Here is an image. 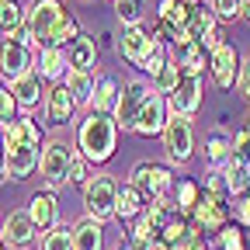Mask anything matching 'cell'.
Here are the masks:
<instances>
[{
  "label": "cell",
  "instance_id": "9",
  "mask_svg": "<svg viewBox=\"0 0 250 250\" xmlns=\"http://www.w3.org/2000/svg\"><path fill=\"white\" fill-rule=\"evenodd\" d=\"M70 160H73V149L66 143H45L42 149V164H39V174L45 177L49 191H56L59 184H66V174H70Z\"/></svg>",
  "mask_w": 250,
  "mask_h": 250
},
{
  "label": "cell",
  "instance_id": "31",
  "mask_svg": "<svg viewBox=\"0 0 250 250\" xmlns=\"http://www.w3.org/2000/svg\"><path fill=\"white\" fill-rule=\"evenodd\" d=\"M181 77H184V73H181V66H177V62L170 59L167 66H164L160 73L153 77V90H156V94H164V98H170V94L177 90V83H181Z\"/></svg>",
  "mask_w": 250,
  "mask_h": 250
},
{
  "label": "cell",
  "instance_id": "2",
  "mask_svg": "<svg viewBox=\"0 0 250 250\" xmlns=\"http://www.w3.org/2000/svg\"><path fill=\"white\" fill-rule=\"evenodd\" d=\"M77 146L80 153L87 156L90 164H108L115 156V146H118V125L111 115H101V111H90L80 129H77Z\"/></svg>",
  "mask_w": 250,
  "mask_h": 250
},
{
  "label": "cell",
  "instance_id": "35",
  "mask_svg": "<svg viewBox=\"0 0 250 250\" xmlns=\"http://www.w3.org/2000/svg\"><path fill=\"white\" fill-rule=\"evenodd\" d=\"M215 21H236L243 14V0H208Z\"/></svg>",
  "mask_w": 250,
  "mask_h": 250
},
{
  "label": "cell",
  "instance_id": "29",
  "mask_svg": "<svg viewBox=\"0 0 250 250\" xmlns=\"http://www.w3.org/2000/svg\"><path fill=\"white\" fill-rule=\"evenodd\" d=\"M219 170L226 174V184H229V195H233V198L250 191V167H247V164H240V160H229L226 167H219Z\"/></svg>",
  "mask_w": 250,
  "mask_h": 250
},
{
  "label": "cell",
  "instance_id": "4",
  "mask_svg": "<svg viewBox=\"0 0 250 250\" xmlns=\"http://www.w3.org/2000/svg\"><path fill=\"white\" fill-rule=\"evenodd\" d=\"M118 177L115 174H94L83 184V208L87 219H98V223H108L115 219V205H118Z\"/></svg>",
  "mask_w": 250,
  "mask_h": 250
},
{
  "label": "cell",
  "instance_id": "49",
  "mask_svg": "<svg viewBox=\"0 0 250 250\" xmlns=\"http://www.w3.org/2000/svg\"><path fill=\"white\" fill-rule=\"evenodd\" d=\"M0 250H7V243H4V240H0Z\"/></svg>",
  "mask_w": 250,
  "mask_h": 250
},
{
  "label": "cell",
  "instance_id": "51",
  "mask_svg": "<svg viewBox=\"0 0 250 250\" xmlns=\"http://www.w3.org/2000/svg\"><path fill=\"white\" fill-rule=\"evenodd\" d=\"M247 195H250V191H247Z\"/></svg>",
  "mask_w": 250,
  "mask_h": 250
},
{
  "label": "cell",
  "instance_id": "32",
  "mask_svg": "<svg viewBox=\"0 0 250 250\" xmlns=\"http://www.w3.org/2000/svg\"><path fill=\"white\" fill-rule=\"evenodd\" d=\"M42 250H73V229L56 223L45 236H42Z\"/></svg>",
  "mask_w": 250,
  "mask_h": 250
},
{
  "label": "cell",
  "instance_id": "37",
  "mask_svg": "<svg viewBox=\"0 0 250 250\" xmlns=\"http://www.w3.org/2000/svg\"><path fill=\"white\" fill-rule=\"evenodd\" d=\"M202 188H205V195H215V198H233L223 170H208V174H205V181H202Z\"/></svg>",
  "mask_w": 250,
  "mask_h": 250
},
{
  "label": "cell",
  "instance_id": "50",
  "mask_svg": "<svg viewBox=\"0 0 250 250\" xmlns=\"http://www.w3.org/2000/svg\"><path fill=\"white\" fill-rule=\"evenodd\" d=\"M0 229H4V223H0Z\"/></svg>",
  "mask_w": 250,
  "mask_h": 250
},
{
  "label": "cell",
  "instance_id": "16",
  "mask_svg": "<svg viewBox=\"0 0 250 250\" xmlns=\"http://www.w3.org/2000/svg\"><path fill=\"white\" fill-rule=\"evenodd\" d=\"M170 59L181 66L184 77H202L208 70V52H205L202 42H184V45L170 49Z\"/></svg>",
  "mask_w": 250,
  "mask_h": 250
},
{
  "label": "cell",
  "instance_id": "21",
  "mask_svg": "<svg viewBox=\"0 0 250 250\" xmlns=\"http://www.w3.org/2000/svg\"><path fill=\"white\" fill-rule=\"evenodd\" d=\"M118 98H122V83L115 77H98V83H94V111H101V115H115L118 108Z\"/></svg>",
  "mask_w": 250,
  "mask_h": 250
},
{
  "label": "cell",
  "instance_id": "48",
  "mask_svg": "<svg viewBox=\"0 0 250 250\" xmlns=\"http://www.w3.org/2000/svg\"><path fill=\"white\" fill-rule=\"evenodd\" d=\"M0 146H4V125H0Z\"/></svg>",
  "mask_w": 250,
  "mask_h": 250
},
{
  "label": "cell",
  "instance_id": "36",
  "mask_svg": "<svg viewBox=\"0 0 250 250\" xmlns=\"http://www.w3.org/2000/svg\"><path fill=\"white\" fill-rule=\"evenodd\" d=\"M21 104H18V98L11 94V87H0V125H11V122H18L21 115Z\"/></svg>",
  "mask_w": 250,
  "mask_h": 250
},
{
  "label": "cell",
  "instance_id": "14",
  "mask_svg": "<svg viewBox=\"0 0 250 250\" xmlns=\"http://www.w3.org/2000/svg\"><path fill=\"white\" fill-rule=\"evenodd\" d=\"M35 223L28 219V212H11L4 219V229H0V240L7 243V250H28L35 243Z\"/></svg>",
  "mask_w": 250,
  "mask_h": 250
},
{
  "label": "cell",
  "instance_id": "11",
  "mask_svg": "<svg viewBox=\"0 0 250 250\" xmlns=\"http://www.w3.org/2000/svg\"><path fill=\"white\" fill-rule=\"evenodd\" d=\"M167 122H170L167 98L153 90V94H149V101H146L143 111H139V118H136V129H132V132H139V136H164Z\"/></svg>",
  "mask_w": 250,
  "mask_h": 250
},
{
  "label": "cell",
  "instance_id": "1",
  "mask_svg": "<svg viewBox=\"0 0 250 250\" xmlns=\"http://www.w3.org/2000/svg\"><path fill=\"white\" fill-rule=\"evenodd\" d=\"M45 136L39 129L35 118L21 115L18 122L4 125V160H7V177L14 181H28L31 170L42 164V146Z\"/></svg>",
  "mask_w": 250,
  "mask_h": 250
},
{
  "label": "cell",
  "instance_id": "22",
  "mask_svg": "<svg viewBox=\"0 0 250 250\" xmlns=\"http://www.w3.org/2000/svg\"><path fill=\"white\" fill-rule=\"evenodd\" d=\"M202 195H205V188H202L195 177H181V181L174 184V208H177L181 215H188V219H191V212L198 208Z\"/></svg>",
  "mask_w": 250,
  "mask_h": 250
},
{
  "label": "cell",
  "instance_id": "6",
  "mask_svg": "<svg viewBox=\"0 0 250 250\" xmlns=\"http://www.w3.org/2000/svg\"><path fill=\"white\" fill-rule=\"evenodd\" d=\"M149 94H153V83H146L143 77H132L122 83V98H118V108L111 115L118 129H136V118H139L143 104L149 101Z\"/></svg>",
  "mask_w": 250,
  "mask_h": 250
},
{
  "label": "cell",
  "instance_id": "20",
  "mask_svg": "<svg viewBox=\"0 0 250 250\" xmlns=\"http://www.w3.org/2000/svg\"><path fill=\"white\" fill-rule=\"evenodd\" d=\"M146 212V198L143 191L129 181V184H122L118 188V205H115V219H122V223H136V219Z\"/></svg>",
  "mask_w": 250,
  "mask_h": 250
},
{
  "label": "cell",
  "instance_id": "26",
  "mask_svg": "<svg viewBox=\"0 0 250 250\" xmlns=\"http://www.w3.org/2000/svg\"><path fill=\"white\" fill-rule=\"evenodd\" d=\"M205 160L212 164V170L226 167V164L233 160V136H226V132H208V136H205Z\"/></svg>",
  "mask_w": 250,
  "mask_h": 250
},
{
  "label": "cell",
  "instance_id": "47",
  "mask_svg": "<svg viewBox=\"0 0 250 250\" xmlns=\"http://www.w3.org/2000/svg\"><path fill=\"white\" fill-rule=\"evenodd\" d=\"M118 250H139V247H136V243H125V247H118Z\"/></svg>",
  "mask_w": 250,
  "mask_h": 250
},
{
  "label": "cell",
  "instance_id": "17",
  "mask_svg": "<svg viewBox=\"0 0 250 250\" xmlns=\"http://www.w3.org/2000/svg\"><path fill=\"white\" fill-rule=\"evenodd\" d=\"M28 219L35 223L39 233H49L56 226V215H59V205H56V195L52 191H39V195H31L28 198Z\"/></svg>",
  "mask_w": 250,
  "mask_h": 250
},
{
  "label": "cell",
  "instance_id": "18",
  "mask_svg": "<svg viewBox=\"0 0 250 250\" xmlns=\"http://www.w3.org/2000/svg\"><path fill=\"white\" fill-rule=\"evenodd\" d=\"M73 111H77V101H73V94H70L66 83H59V87H52L45 94V118H49V125H66L73 118Z\"/></svg>",
  "mask_w": 250,
  "mask_h": 250
},
{
  "label": "cell",
  "instance_id": "44",
  "mask_svg": "<svg viewBox=\"0 0 250 250\" xmlns=\"http://www.w3.org/2000/svg\"><path fill=\"white\" fill-rule=\"evenodd\" d=\"M7 177V160H4V146H0V181Z\"/></svg>",
  "mask_w": 250,
  "mask_h": 250
},
{
  "label": "cell",
  "instance_id": "45",
  "mask_svg": "<svg viewBox=\"0 0 250 250\" xmlns=\"http://www.w3.org/2000/svg\"><path fill=\"white\" fill-rule=\"evenodd\" d=\"M240 18H243V21L250 24V0H243V14H240Z\"/></svg>",
  "mask_w": 250,
  "mask_h": 250
},
{
  "label": "cell",
  "instance_id": "13",
  "mask_svg": "<svg viewBox=\"0 0 250 250\" xmlns=\"http://www.w3.org/2000/svg\"><path fill=\"white\" fill-rule=\"evenodd\" d=\"M31 49L28 45H21V42H0V73H4V80H18V77H24V73H31Z\"/></svg>",
  "mask_w": 250,
  "mask_h": 250
},
{
  "label": "cell",
  "instance_id": "43",
  "mask_svg": "<svg viewBox=\"0 0 250 250\" xmlns=\"http://www.w3.org/2000/svg\"><path fill=\"white\" fill-rule=\"evenodd\" d=\"M11 4H14V0H0V31H4V21L11 14Z\"/></svg>",
  "mask_w": 250,
  "mask_h": 250
},
{
  "label": "cell",
  "instance_id": "24",
  "mask_svg": "<svg viewBox=\"0 0 250 250\" xmlns=\"http://www.w3.org/2000/svg\"><path fill=\"white\" fill-rule=\"evenodd\" d=\"M70 70H80V73H90L94 66H98V42H94L90 35H80L70 49Z\"/></svg>",
  "mask_w": 250,
  "mask_h": 250
},
{
  "label": "cell",
  "instance_id": "5",
  "mask_svg": "<svg viewBox=\"0 0 250 250\" xmlns=\"http://www.w3.org/2000/svg\"><path fill=\"white\" fill-rule=\"evenodd\" d=\"M132 184L143 191V198H146V205H149V202H160V198L174 195V184H177V181H174L170 167L143 160V164L132 167Z\"/></svg>",
  "mask_w": 250,
  "mask_h": 250
},
{
  "label": "cell",
  "instance_id": "30",
  "mask_svg": "<svg viewBox=\"0 0 250 250\" xmlns=\"http://www.w3.org/2000/svg\"><path fill=\"white\" fill-rule=\"evenodd\" d=\"M170 62V52H167V42L160 39V35H153V42H149V52H146V62H143V73H149V77H156L164 66Z\"/></svg>",
  "mask_w": 250,
  "mask_h": 250
},
{
  "label": "cell",
  "instance_id": "7",
  "mask_svg": "<svg viewBox=\"0 0 250 250\" xmlns=\"http://www.w3.org/2000/svg\"><path fill=\"white\" fill-rule=\"evenodd\" d=\"M164 149L174 164H188L195 153V129H191V118L184 115H170L167 129H164Z\"/></svg>",
  "mask_w": 250,
  "mask_h": 250
},
{
  "label": "cell",
  "instance_id": "38",
  "mask_svg": "<svg viewBox=\"0 0 250 250\" xmlns=\"http://www.w3.org/2000/svg\"><path fill=\"white\" fill-rule=\"evenodd\" d=\"M229 215L240 229H250V195H236L229 198Z\"/></svg>",
  "mask_w": 250,
  "mask_h": 250
},
{
  "label": "cell",
  "instance_id": "34",
  "mask_svg": "<svg viewBox=\"0 0 250 250\" xmlns=\"http://www.w3.org/2000/svg\"><path fill=\"white\" fill-rule=\"evenodd\" d=\"M153 240H160V229H156V226L149 223V215L143 212L136 223H132V243L143 250V247H146V243H153Z\"/></svg>",
  "mask_w": 250,
  "mask_h": 250
},
{
  "label": "cell",
  "instance_id": "39",
  "mask_svg": "<svg viewBox=\"0 0 250 250\" xmlns=\"http://www.w3.org/2000/svg\"><path fill=\"white\" fill-rule=\"evenodd\" d=\"M219 250H247V236L236 223H229L223 233H219Z\"/></svg>",
  "mask_w": 250,
  "mask_h": 250
},
{
  "label": "cell",
  "instance_id": "12",
  "mask_svg": "<svg viewBox=\"0 0 250 250\" xmlns=\"http://www.w3.org/2000/svg\"><path fill=\"white\" fill-rule=\"evenodd\" d=\"M167 108H170V115L191 118V115L202 108V77H181L177 90L167 98Z\"/></svg>",
  "mask_w": 250,
  "mask_h": 250
},
{
  "label": "cell",
  "instance_id": "27",
  "mask_svg": "<svg viewBox=\"0 0 250 250\" xmlns=\"http://www.w3.org/2000/svg\"><path fill=\"white\" fill-rule=\"evenodd\" d=\"M215 28H219V21H215V14H212V7L202 4V7L191 14V21H188V39H191V42H205Z\"/></svg>",
  "mask_w": 250,
  "mask_h": 250
},
{
  "label": "cell",
  "instance_id": "42",
  "mask_svg": "<svg viewBox=\"0 0 250 250\" xmlns=\"http://www.w3.org/2000/svg\"><path fill=\"white\" fill-rule=\"evenodd\" d=\"M240 94H243V98L250 101V59H243V70H240Z\"/></svg>",
  "mask_w": 250,
  "mask_h": 250
},
{
  "label": "cell",
  "instance_id": "46",
  "mask_svg": "<svg viewBox=\"0 0 250 250\" xmlns=\"http://www.w3.org/2000/svg\"><path fill=\"white\" fill-rule=\"evenodd\" d=\"M243 129H247V132H250V111H247V118H243Z\"/></svg>",
  "mask_w": 250,
  "mask_h": 250
},
{
  "label": "cell",
  "instance_id": "15",
  "mask_svg": "<svg viewBox=\"0 0 250 250\" xmlns=\"http://www.w3.org/2000/svg\"><path fill=\"white\" fill-rule=\"evenodd\" d=\"M149 42H153V35L143 28V24H136V28H125L122 31V39H118V52L132 62L136 70H143V62H146V52H149Z\"/></svg>",
  "mask_w": 250,
  "mask_h": 250
},
{
  "label": "cell",
  "instance_id": "41",
  "mask_svg": "<svg viewBox=\"0 0 250 250\" xmlns=\"http://www.w3.org/2000/svg\"><path fill=\"white\" fill-rule=\"evenodd\" d=\"M233 160H240V164L250 167V132H247V129H240V132L233 136Z\"/></svg>",
  "mask_w": 250,
  "mask_h": 250
},
{
  "label": "cell",
  "instance_id": "28",
  "mask_svg": "<svg viewBox=\"0 0 250 250\" xmlns=\"http://www.w3.org/2000/svg\"><path fill=\"white\" fill-rule=\"evenodd\" d=\"M94 73H80V70H70L66 73V87L73 94V101L77 104H94Z\"/></svg>",
  "mask_w": 250,
  "mask_h": 250
},
{
  "label": "cell",
  "instance_id": "33",
  "mask_svg": "<svg viewBox=\"0 0 250 250\" xmlns=\"http://www.w3.org/2000/svg\"><path fill=\"white\" fill-rule=\"evenodd\" d=\"M115 18L125 28H136L143 18V0H115Z\"/></svg>",
  "mask_w": 250,
  "mask_h": 250
},
{
  "label": "cell",
  "instance_id": "19",
  "mask_svg": "<svg viewBox=\"0 0 250 250\" xmlns=\"http://www.w3.org/2000/svg\"><path fill=\"white\" fill-rule=\"evenodd\" d=\"M35 73L59 87L66 80V73H70V52L66 49H39V70Z\"/></svg>",
  "mask_w": 250,
  "mask_h": 250
},
{
  "label": "cell",
  "instance_id": "40",
  "mask_svg": "<svg viewBox=\"0 0 250 250\" xmlns=\"http://www.w3.org/2000/svg\"><path fill=\"white\" fill-rule=\"evenodd\" d=\"M87 167H90V160L83 153H73V160H70V174H66V184H87L90 177H87Z\"/></svg>",
  "mask_w": 250,
  "mask_h": 250
},
{
  "label": "cell",
  "instance_id": "8",
  "mask_svg": "<svg viewBox=\"0 0 250 250\" xmlns=\"http://www.w3.org/2000/svg\"><path fill=\"white\" fill-rule=\"evenodd\" d=\"M240 70H243V59H240L236 45H229V42H223L208 56V77L219 90H229L233 83H240Z\"/></svg>",
  "mask_w": 250,
  "mask_h": 250
},
{
  "label": "cell",
  "instance_id": "25",
  "mask_svg": "<svg viewBox=\"0 0 250 250\" xmlns=\"http://www.w3.org/2000/svg\"><path fill=\"white\" fill-rule=\"evenodd\" d=\"M11 94L18 98V104L28 111V108H35L39 101H42V77L31 70V73H24V77H18L14 83H11Z\"/></svg>",
  "mask_w": 250,
  "mask_h": 250
},
{
  "label": "cell",
  "instance_id": "3",
  "mask_svg": "<svg viewBox=\"0 0 250 250\" xmlns=\"http://www.w3.org/2000/svg\"><path fill=\"white\" fill-rule=\"evenodd\" d=\"M62 18H66V7H62L59 0H31L24 7V28L31 35V45L49 49V42L56 35V28L62 24Z\"/></svg>",
  "mask_w": 250,
  "mask_h": 250
},
{
  "label": "cell",
  "instance_id": "10",
  "mask_svg": "<svg viewBox=\"0 0 250 250\" xmlns=\"http://www.w3.org/2000/svg\"><path fill=\"white\" fill-rule=\"evenodd\" d=\"M191 223L202 229V233H223L233 215H229V198H215V195H202L198 208L191 212Z\"/></svg>",
  "mask_w": 250,
  "mask_h": 250
},
{
  "label": "cell",
  "instance_id": "23",
  "mask_svg": "<svg viewBox=\"0 0 250 250\" xmlns=\"http://www.w3.org/2000/svg\"><path fill=\"white\" fill-rule=\"evenodd\" d=\"M104 223L98 219H80L73 226V250H104Z\"/></svg>",
  "mask_w": 250,
  "mask_h": 250
}]
</instances>
